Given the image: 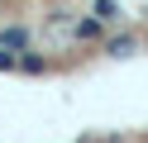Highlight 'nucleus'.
I'll list each match as a JSON object with an SVG mask.
<instances>
[{"label":"nucleus","instance_id":"obj_1","mask_svg":"<svg viewBox=\"0 0 148 143\" xmlns=\"http://www.w3.org/2000/svg\"><path fill=\"white\" fill-rule=\"evenodd\" d=\"M0 48H10V53H24V48H29V29L5 24V29H0Z\"/></svg>","mask_w":148,"mask_h":143},{"label":"nucleus","instance_id":"obj_2","mask_svg":"<svg viewBox=\"0 0 148 143\" xmlns=\"http://www.w3.org/2000/svg\"><path fill=\"white\" fill-rule=\"evenodd\" d=\"M105 53L110 57H134L138 53V38L134 34H115V38H105Z\"/></svg>","mask_w":148,"mask_h":143},{"label":"nucleus","instance_id":"obj_3","mask_svg":"<svg viewBox=\"0 0 148 143\" xmlns=\"http://www.w3.org/2000/svg\"><path fill=\"white\" fill-rule=\"evenodd\" d=\"M14 67H19L24 76H43V67H48V62H43L38 53H29V48H24V57H19V62H14Z\"/></svg>","mask_w":148,"mask_h":143},{"label":"nucleus","instance_id":"obj_4","mask_svg":"<svg viewBox=\"0 0 148 143\" xmlns=\"http://www.w3.org/2000/svg\"><path fill=\"white\" fill-rule=\"evenodd\" d=\"M100 24H105V19H96V14H91V19H81V24H77V38H81V43L100 38Z\"/></svg>","mask_w":148,"mask_h":143},{"label":"nucleus","instance_id":"obj_5","mask_svg":"<svg viewBox=\"0 0 148 143\" xmlns=\"http://www.w3.org/2000/svg\"><path fill=\"white\" fill-rule=\"evenodd\" d=\"M96 19H119V5L115 0H96Z\"/></svg>","mask_w":148,"mask_h":143},{"label":"nucleus","instance_id":"obj_6","mask_svg":"<svg viewBox=\"0 0 148 143\" xmlns=\"http://www.w3.org/2000/svg\"><path fill=\"white\" fill-rule=\"evenodd\" d=\"M14 62H19V53H10V48H0V72H14Z\"/></svg>","mask_w":148,"mask_h":143}]
</instances>
